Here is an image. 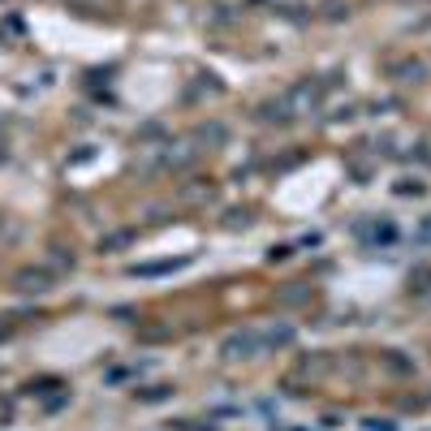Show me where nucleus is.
<instances>
[{"label":"nucleus","instance_id":"f257e3e1","mask_svg":"<svg viewBox=\"0 0 431 431\" xmlns=\"http://www.w3.org/2000/svg\"><path fill=\"white\" fill-rule=\"evenodd\" d=\"M255 345H259V341L246 333V337H233V341L224 345V349H229V358H250V349H255Z\"/></svg>","mask_w":431,"mask_h":431},{"label":"nucleus","instance_id":"f03ea898","mask_svg":"<svg viewBox=\"0 0 431 431\" xmlns=\"http://www.w3.org/2000/svg\"><path fill=\"white\" fill-rule=\"evenodd\" d=\"M22 289H43V276H31V272H27V276H22Z\"/></svg>","mask_w":431,"mask_h":431}]
</instances>
